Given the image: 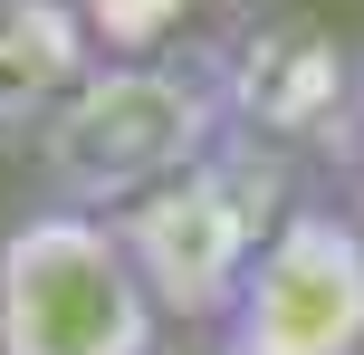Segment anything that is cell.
<instances>
[{
	"instance_id": "cell-1",
	"label": "cell",
	"mask_w": 364,
	"mask_h": 355,
	"mask_svg": "<svg viewBox=\"0 0 364 355\" xmlns=\"http://www.w3.org/2000/svg\"><path fill=\"white\" fill-rule=\"evenodd\" d=\"M211 144H220V96L192 48L96 58L68 87V106L29 134V192L68 211H125Z\"/></svg>"
},
{
	"instance_id": "cell-5",
	"label": "cell",
	"mask_w": 364,
	"mask_h": 355,
	"mask_svg": "<svg viewBox=\"0 0 364 355\" xmlns=\"http://www.w3.org/2000/svg\"><path fill=\"white\" fill-rule=\"evenodd\" d=\"M201 355H364V211L326 173L297 183Z\"/></svg>"
},
{
	"instance_id": "cell-3",
	"label": "cell",
	"mask_w": 364,
	"mask_h": 355,
	"mask_svg": "<svg viewBox=\"0 0 364 355\" xmlns=\"http://www.w3.org/2000/svg\"><path fill=\"white\" fill-rule=\"evenodd\" d=\"M0 355H173L106 211L19 202L0 211Z\"/></svg>"
},
{
	"instance_id": "cell-7",
	"label": "cell",
	"mask_w": 364,
	"mask_h": 355,
	"mask_svg": "<svg viewBox=\"0 0 364 355\" xmlns=\"http://www.w3.org/2000/svg\"><path fill=\"white\" fill-rule=\"evenodd\" d=\"M77 10H87V29H96L106 58H154V48H192L240 0H77Z\"/></svg>"
},
{
	"instance_id": "cell-8",
	"label": "cell",
	"mask_w": 364,
	"mask_h": 355,
	"mask_svg": "<svg viewBox=\"0 0 364 355\" xmlns=\"http://www.w3.org/2000/svg\"><path fill=\"white\" fill-rule=\"evenodd\" d=\"M326 183L364 211V58H355V106H346V134H336V154H326Z\"/></svg>"
},
{
	"instance_id": "cell-6",
	"label": "cell",
	"mask_w": 364,
	"mask_h": 355,
	"mask_svg": "<svg viewBox=\"0 0 364 355\" xmlns=\"http://www.w3.org/2000/svg\"><path fill=\"white\" fill-rule=\"evenodd\" d=\"M96 58L106 48L77 0H0V154H29V134L68 106Z\"/></svg>"
},
{
	"instance_id": "cell-4",
	"label": "cell",
	"mask_w": 364,
	"mask_h": 355,
	"mask_svg": "<svg viewBox=\"0 0 364 355\" xmlns=\"http://www.w3.org/2000/svg\"><path fill=\"white\" fill-rule=\"evenodd\" d=\"M201 77H211L220 96V134H240V144H269L288 154V164L326 173L336 134H346V106H355V58L364 38L326 29L316 10H288V0H269V10H220L211 29L192 38Z\"/></svg>"
},
{
	"instance_id": "cell-2",
	"label": "cell",
	"mask_w": 364,
	"mask_h": 355,
	"mask_svg": "<svg viewBox=\"0 0 364 355\" xmlns=\"http://www.w3.org/2000/svg\"><path fill=\"white\" fill-rule=\"evenodd\" d=\"M297 183H307V164L220 134L211 154H192L173 183L144 192V202L106 211L115 240H125V260H134V279H144V298L164 307L173 337H211L220 327V307L240 298V279H250L259 240L278 231V211L297 202Z\"/></svg>"
}]
</instances>
